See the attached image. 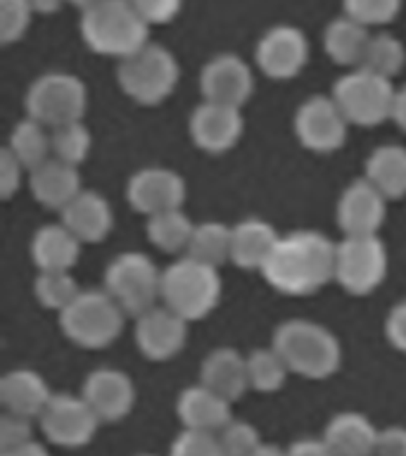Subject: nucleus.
Returning <instances> with one entry per match:
<instances>
[{
  "label": "nucleus",
  "mask_w": 406,
  "mask_h": 456,
  "mask_svg": "<svg viewBox=\"0 0 406 456\" xmlns=\"http://www.w3.org/2000/svg\"><path fill=\"white\" fill-rule=\"evenodd\" d=\"M337 242L313 228H299L280 240L262 266L264 281L288 297H309L335 281Z\"/></svg>",
  "instance_id": "1"
},
{
  "label": "nucleus",
  "mask_w": 406,
  "mask_h": 456,
  "mask_svg": "<svg viewBox=\"0 0 406 456\" xmlns=\"http://www.w3.org/2000/svg\"><path fill=\"white\" fill-rule=\"evenodd\" d=\"M78 31L93 53L117 60L134 55L150 43V24L131 0H95L81 10Z\"/></svg>",
  "instance_id": "2"
},
{
  "label": "nucleus",
  "mask_w": 406,
  "mask_h": 456,
  "mask_svg": "<svg viewBox=\"0 0 406 456\" xmlns=\"http://www.w3.org/2000/svg\"><path fill=\"white\" fill-rule=\"evenodd\" d=\"M271 347L283 356L290 373L326 380L342 366L340 340L326 326L309 319H288L273 330Z\"/></svg>",
  "instance_id": "3"
},
{
  "label": "nucleus",
  "mask_w": 406,
  "mask_h": 456,
  "mask_svg": "<svg viewBox=\"0 0 406 456\" xmlns=\"http://www.w3.org/2000/svg\"><path fill=\"white\" fill-rule=\"evenodd\" d=\"M181 81L176 55L159 43H145L134 55L117 64V84L121 93L138 105L155 107L171 98Z\"/></svg>",
  "instance_id": "4"
},
{
  "label": "nucleus",
  "mask_w": 406,
  "mask_h": 456,
  "mask_svg": "<svg viewBox=\"0 0 406 456\" xmlns=\"http://www.w3.org/2000/svg\"><path fill=\"white\" fill-rule=\"evenodd\" d=\"M221 290L223 285H221L219 269L195 262L191 256H181L162 271L159 299L171 312L192 323L209 316L219 306Z\"/></svg>",
  "instance_id": "5"
},
{
  "label": "nucleus",
  "mask_w": 406,
  "mask_h": 456,
  "mask_svg": "<svg viewBox=\"0 0 406 456\" xmlns=\"http://www.w3.org/2000/svg\"><path fill=\"white\" fill-rule=\"evenodd\" d=\"M126 312L110 292L81 290L64 312H60V328L64 338L84 349H105L119 340Z\"/></svg>",
  "instance_id": "6"
},
{
  "label": "nucleus",
  "mask_w": 406,
  "mask_h": 456,
  "mask_svg": "<svg viewBox=\"0 0 406 456\" xmlns=\"http://www.w3.org/2000/svg\"><path fill=\"white\" fill-rule=\"evenodd\" d=\"M24 107L31 119L41 121L43 126L57 128L84 119L88 91L77 74L45 71L28 86Z\"/></svg>",
  "instance_id": "7"
},
{
  "label": "nucleus",
  "mask_w": 406,
  "mask_h": 456,
  "mask_svg": "<svg viewBox=\"0 0 406 456\" xmlns=\"http://www.w3.org/2000/svg\"><path fill=\"white\" fill-rule=\"evenodd\" d=\"M105 290L126 316H141L157 305L162 290V271L145 252H121L107 264Z\"/></svg>",
  "instance_id": "8"
},
{
  "label": "nucleus",
  "mask_w": 406,
  "mask_h": 456,
  "mask_svg": "<svg viewBox=\"0 0 406 456\" xmlns=\"http://www.w3.org/2000/svg\"><path fill=\"white\" fill-rule=\"evenodd\" d=\"M387 249L378 235H345L335 252V281L342 290L366 297L387 278Z\"/></svg>",
  "instance_id": "9"
},
{
  "label": "nucleus",
  "mask_w": 406,
  "mask_h": 456,
  "mask_svg": "<svg viewBox=\"0 0 406 456\" xmlns=\"http://www.w3.org/2000/svg\"><path fill=\"white\" fill-rule=\"evenodd\" d=\"M394 91L397 88L392 86V78L378 77L373 71L356 67L335 81L330 95L349 124L378 126L390 119Z\"/></svg>",
  "instance_id": "10"
},
{
  "label": "nucleus",
  "mask_w": 406,
  "mask_h": 456,
  "mask_svg": "<svg viewBox=\"0 0 406 456\" xmlns=\"http://www.w3.org/2000/svg\"><path fill=\"white\" fill-rule=\"evenodd\" d=\"M292 128L302 148L330 155L347 142L349 121L333 100V95H312L295 112Z\"/></svg>",
  "instance_id": "11"
},
{
  "label": "nucleus",
  "mask_w": 406,
  "mask_h": 456,
  "mask_svg": "<svg viewBox=\"0 0 406 456\" xmlns=\"http://www.w3.org/2000/svg\"><path fill=\"white\" fill-rule=\"evenodd\" d=\"M100 423L102 420L95 416L88 402L84 397L69 395V392L53 395L45 411L38 419V426H41L45 440L64 449H77L88 444L98 433Z\"/></svg>",
  "instance_id": "12"
},
{
  "label": "nucleus",
  "mask_w": 406,
  "mask_h": 456,
  "mask_svg": "<svg viewBox=\"0 0 406 456\" xmlns=\"http://www.w3.org/2000/svg\"><path fill=\"white\" fill-rule=\"evenodd\" d=\"M256 67L273 81H290L309 62V41L302 28L278 24L264 31L255 48Z\"/></svg>",
  "instance_id": "13"
},
{
  "label": "nucleus",
  "mask_w": 406,
  "mask_h": 456,
  "mask_svg": "<svg viewBox=\"0 0 406 456\" xmlns=\"http://www.w3.org/2000/svg\"><path fill=\"white\" fill-rule=\"evenodd\" d=\"M255 77L249 64L235 53H219L199 71V93L207 102L240 107L252 98Z\"/></svg>",
  "instance_id": "14"
},
{
  "label": "nucleus",
  "mask_w": 406,
  "mask_h": 456,
  "mask_svg": "<svg viewBox=\"0 0 406 456\" xmlns=\"http://www.w3.org/2000/svg\"><path fill=\"white\" fill-rule=\"evenodd\" d=\"M188 195L183 176L166 167L138 169L126 183V200L138 214L155 216L159 212L181 209Z\"/></svg>",
  "instance_id": "15"
},
{
  "label": "nucleus",
  "mask_w": 406,
  "mask_h": 456,
  "mask_svg": "<svg viewBox=\"0 0 406 456\" xmlns=\"http://www.w3.org/2000/svg\"><path fill=\"white\" fill-rule=\"evenodd\" d=\"M242 131H245V119L240 107L202 100V105L195 107L188 119L191 141L207 155H223L233 150L242 138Z\"/></svg>",
  "instance_id": "16"
},
{
  "label": "nucleus",
  "mask_w": 406,
  "mask_h": 456,
  "mask_svg": "<svg viewBox=\"0 0 406 456\" xmlns=\"http://www.w3.org/2000/svg\"><path fill=\"white\" fill-rule=\"evenodd\" d=\"M135 345L150 362H169L185 347L188 340V321L171 312L169 306H152L141 316H135L134 328Z\"/></svg>",
  "instance_id": "17"
},
{
  "label": "nucleus",
  "mask_w": 406,
  "mask_h": 456,
  "mask_svg": "<svg viewBox=\"0 0 406 456\" xmlns=\"http://www.w3.org/2000/svg\"><path fill=\"white\" fill-rule=\"evenodd\" d=\"M387 219V198L369 178H356L340 192L335 221L345 235H378Z\"/></svg>",
  "instance_id": "18"
},
{
  "label": "nucleus",
  "mask_w": 406,
  "mask_h": 456,
  "mask_svg": "<svg viewBox=\"0 0 406 456\" xmlns=\"http://www.w3.org/2000/svg\"><path fill=\"white\" fill-rule=\"evenodd\" d=\"M81 397L102 423H119L134 411L135 385L119 369H95L84 380Z\"/></svg>",
  "instance_id": "19"
},
{
  "label": "nucleus",
  "mask_w": 406,
  "mask_h": 456,
  "mask_svg": "<svg viewBox=\"0 0 406 456\" xmlns=\"http://www.w3.org/2000/svg\"><path fill=\"white\" fill-rule=\"evenodd\" d=\"M28 191H31V198L38 205L62 212L64 207L84 191L81 188V176H78V167L62 162L57 157H50L48 162H43L41 167L28 171Z\"/></svg>",
  "instance_id": "20"
},
{
  "label": "nucleus",
  "mask_w": 406,
  "mask_h": 456,
  "mask_svg": "<svg viewBox=\"0 0 406 456\" xmlns=\"http://www.w3.org/2000/svg\"><path fill=\"white\" fill-rule=\"evenodd\" d=\"M231 404L233 402H228V399H223L221 395H216V392L199 383L192 385V387H185L178 395L176 413L183 428L216 435L233 420Z\"/></svg>",
  "instance_id": "21"
},
{
  "label": "nucleus",
  "mask_w": 406,
  "mask_h": 456,
  "mask_svg": "<svg viewBox=\"0 0 406 456\" xmlns=\"http://www.w3.org/2000/svg\"><path fill=\"white\" fill-rule=\"evenodd\" d=\"M53 399L48 383L43 380L41 373L31 369L7 370L0 378V406L3 411L17 413L24 419H41L45 406Z\"/></svg>",
  "instance_id": "22"
},
{
  "label": "nucleus",
  "mask_w": 406,
  "mask_h": 456,
  "mask_svg": "<svg viewBox=\"0 0 406 456\" xmlns=\"http://www.w3.org/2000/svg\"><path fill=\"white\" fill-rule=\"evenodd\" d=\"M60 216H62L64 226L69 228L84 245L102 242L114 226L112 207L95 191L78 192L77 198L60 212Z\"/></svg>",
  "instance_id": "23"
},
{
  "label": "nucleus",
  "mask_w": 406,
  "mask_h": 456,
  "mask_svg": "<svg viewBox=\"0 0 406 456\" xmlns=\"http://www.w3.org/2000/svg\"><path fill=\"white\" fill-rule=\"evenodd\" d=\"M199 383L228 402H238L249 387L248 356L233 347L212 349L199 366Z\"/></svg>",
  "instance_id": "24"
},
{
  "label": "nucleus",
  "mask_w": 406,
  "mask_h": 456,
  "mask_svg": "<svg viewBox=\"0 0 406 456\" xmlns=\"http://www.w3.org/2000/svg\"><path fill=\"white\" fill-rule=\"evenodd\" d=\"M280 240L276 228L264 219H242L231 226V264L242 271H262Z\"/></svg>",
  "instance_id": "25"
},
{
  "label": "nucleus",
  "mask_w": 406,
  "mask_h": 456,
  "mask_svg": "<svg viewBox=\"0 0 406 456\" xmlns=\"http://www.w3.org/2000/svg\"><path fill=\"white\" fill-rule=\"evenodd\" d=\"M81 245L84 242L60 221L38 228L28 252L38 271H71L81 259Z\"/></svg>",
  "instance_id": "26"
},
{
  "label": "nucleus",
  "mask_w": 406,
  "mask_h": 456,
  "mask_svg": "<svg viewBox=\"0 0 406 456\" xmlns=\"http://www.w3.org/2000/svg\"><path fill=\"white\" fill-rule=\"evenodd\" d=\"M378 433L363 413L342 411L328 420L323 442L335 456H376Z\"/></svg>",
  "instance_id": "27"
},
{
  "label": "nucleus",
  "mask_w": 406,
  "mask_h": 456,
  "mask_svg": "<svg viewBox=\"0 0 406 456\" xmlns=\"http://www.w3.org/2000/svg\"><path fill=\"white\" fill-rule=\"evenodd\" d=\"M370 36L373 34L369 31V27L342 14V17L328 21V27L323 28V50L335 64L356 69L361 64L363 53L369 48Z\"/></svg>",
  "instance_id": "28"
},
{
  "label": "nucleus",
  "mask_w": 406,
  "mask_h": 456,
  "mask_svg": "<svg viewBox=\"0 0 406 456\" xmlns=\"http://www.w3.org/2000/svg\"><path fill=\"white\" fill-rule=\"evenodd\" d=\"M369 178L387 200L406 198V148L404 145H380L369 155L363 167Z\"/></svg>",
  "instance_id": "29"
},
{
  "label": "nucleus",
  "mask_w": 406,
  "mask_h": 456,
  "mask_svg": "<svg viewBox=\"0 0 406 456\" xmlns=\"http://www.w3.org/2000/svg\"><path fill=\"white\" fill-rule=\"evenodd\" d=\"M192 231H195V224L183 209H169V212L148 216V226H145L150 245L159 252H166V255L185 252L192 238Z\"/></svg>",
  "instance_id": "30"
},
{
  "label": "nucleus",
  "mask_w": 406,
  "mask_h": 456,
  "mask_svg": "<svg viewBox=\"0 0 406 456\" xmlns=\"http://www.w3.org/2000/svg\"><path fill=\"white\" fill-rule=\"evenodd\" d=\"M185 256L214 266V269H221L223 264L231 262V226L221 224V221L195 224Z\"/></svg>",
  "instance_id": "31"
},
{
  "label": "nucleus",
  "mask_w": 406,
  "mask_h": 456,
  "mask_svg": "<svg viewBox=\"0 0 406 456\" xmlns=\"http://www.w3.org/2000/svg\"><path fill=\"white\" fill-rule=\"evenodd\" d=\"M45 128L48 126H43L41 121L27 117L14 124L12 134L7 138V148L12 150V155L24 164L27 171H34L53 157V141Z\"/></svg>",
  "instance_id": "32"
},
{
  "label": "nucleus",
  "mask_w": 406,
  "mask_h": 456,
  "mask_svg": "<svg viewBox=\"0 0 406 456\" xmlns=\"http://www.w3.org/2000/svg\"><path fill=\"white\" fill-rule=\"evenodd\" d=\"M359 67H361V69L373 71V74L385 78L399 77L406 67L404 43L392 34L370 36L369 48H366V53H363V60Z\"/></svg>",
  "instance_id": "33"
},
{
  "label": "nucleus",
  "mask_w": 406,
  "mask_h": 456,
  "mask_svg": "<svg viewBox=\"0 0 406 456\" xmlns=\"http://www.w3.org/2000/svg\"><path fill=\"white\" fill-rule=\"evenodd\" d=\"M288 363L273 347L252 349L248 354L249 387L256 392H278L288 380Z\"/></svg>",
  "instance_id": "34"
},
{
  "label": "nucleus",
  "mask_w": 406,
  "mask_h": 456,
  "mask_svg": "<svg viewBox=\"0 0 406 456\" xmlns=\"http://www.w3.org/2000/svg\"><path fill=\"white\" fill-rule=\"evenodd\" d=\"M34 295L38 305L50 312H64L81 295L78 281L71 271H38L34 281Z\"/></svg>",
  "instance_id": "35"
},
{
  "label": "nucleus",
  "mask_w": 406,
  "mask_h": 456,
  "mask_svg": "<svg viewBox=\"0 0 406 456\" xmlns=\"http://www.w3.org/2000/svg\"><path fill=\"white\" fill-rule=\"evenodd\" d=\"M50 141H53V157L74 167L85 162L93 148V135L84 121H71V124L53 128Z\"/></svg>",
  "instance_id": "36"
},
{
  "label": "nucleus",
  "mask_w": 406,
  "mask_h": 456,
  "mask_svg": "<svg viewBox=\"0 0 406 456\" xmlns=\"http://www.w3.org/2000/svg\"><path fill=\"white\" fill-rule=\"evenodd\" d=\"M342 10L363 27H383L397 20L402 0H342Z\"/></svg>",
  "instance_id": "37"
},
{
  "label": "nucleus",
  "mask_w": 406,
  "mask_h": 456,
  "mask_svg": "<svg viewBox=\"0 0 406 456\" xmlns=\"http://www.w3.org/2000/svg\"><path fill=\"white\" fill-rule=\"evenodd\" d=\"M34 14L28 0H0V43L12 45L21 41Z\"/></svg>",
  "instance_id": "38"
},
{
  "label": "nucleus",
  "mask_w": 406,
  "mask_h": 456,
  "mask_svg": "<svg viewBox=\"0 0 406 456\" xmlns=\"http://www.w3.org/2000/svg\"><path fill=\"white\" fill-rule=\"evenodd\" d=\"M219 444L223 456H252L262 444L255 426L245 420H231L223 430H219Z\"/></svg>",
  "instance_id": "39"
},
{
  "label": "nucleus",
  "mask_w": 406,
  "mask_h": 456,
  "mask_svg": "<svg viewBox=\"0 0 406 456\" xmlns=\"http://www.w3.org/2000/svg\"><path fill=\"white\" fill-rule=\"evenodd\" d=\"M169 456H223V452L214 433L183 428V433L171 442Z\"/></svg>",
  "instance_id": "40"
},
{
  "label": "nucleus",
  "mask_w": 406,
  "mask_h": 456,
  "mask_svg": "<svg viewBox=\"0 0 406 456\" xmlns=\"http://www.w3.org/2000/svg\"><path fill=\"white\" fill-rule=\"evenodd\" d=\"M31 440H34L31 419L3 411V416H0V452L21 447V444H27Z\"/></svg>",
  "instance_id": "41"
},
{
  "label": "nucleus",
  "mask_w": 406,
  "mask_h": 456,
  "mask_svg": "<svg viewBox=\"0 0 406 456\" xmlns=\"http://www.w3.org/2000/svg\"><path fill=\"white\" fill-rule=\"evenodd\" d=\"M131 5L141 12L150 27H162L178 17L183 0H131Z\"/></svg>",
  "instance_id": "42"
},
{
  "label": "nucleus",
  "mask_w": 406,
  "mask_h": 456,
  "mask_svg": "<svg viewBox=\"0 0 406 456\" xmlns=\"http://www.w3.org/2000/svg\"><path fill=\"white\" fill-rule=\"evenodd\" d=\"M24 164L12 155V150L3 148L0 150V200H12L17 195L24 178Z\"/></svg>",
  "instance_id": "43"
},
{
  "label": "nucleus",
  "mask_w": 406,
  "mask_h": 456,
  "mask_svg": "<svg viewBox=\"0 0 406 456\" xmlns=\"http://www.w3.org/2000/svg\"><path fill=\"white\" fill-rule=\"evenodd\" d=\"M385 338L397 352L406 354V299L397 302L385 319Z\"/></svg>",
  "instance_id": "44"
},
{
  "label": "nucleus",
  "mask_w": 406,
  "mask_h": 456,
  "mask_svg": "<svg viewBox=\"0 0 406 456\" xmlns=\"http://www.w3.org/2000/svg\"><path fill=\"white\" fill-rule=\"evenodd\" d=\"M376 456H406V428L390 426L380 430Z\"/></svg>",
  "instance_id": "45"
},
{
  "label": "nucleus",
  "mask_w": 406,
  "mask_h": 456,
  "mask_svg": "<svg viewBox=\"0 0 406 456\" xmlns=\"http://www.w3.org/2000/svg\"><path fill=\"white\" fill-rule=\"evenodd\" d=\"M288 456H335L328 444L316 437H302V440L292 442L290 447H288Z\"/></svg>",
  "instance_id": "46"
},
{
  "label": "nucleus",
  "mask_w": 406,
  "mask_h": 456,
  "mask_svg": "<svg viewBox=\"0 0 406 456\" xmlns=\"http://www.w3.org/2000/svg\"><path fill=\"white\" fill-rule=\"evenodd\" d=\"M390 119L394 121V126H397L399 131H404L406 134V84L399 86L397 91H394Z\"/></svg>",
  "instance_id": "47"
},
{
  "label": "nucleus",
  "mask_w": 406,
  "mask_h": 456,
  "mask_svg": "<svg viewBox=\"0 0 406 456\" xmlns=\"http://www.w3.org/2000/svg\"><path fill=\"white\" fill-rule=\"evenodd\" d=\"M0 456H50L48 449L38 444L36 440L27 442V444H21V447L7 449V452H0Z\"/></svg>",
  "instance_id": "48"
},
{
  "label": "nucleus",
  "mask_w": 406,
  "mask_h": 456,
  "mask_svg": "<svg viewBox=\"0 0 406 456\" xmlns=\"http://www.w3.org/2000/svg\"><path fill=\"white\" fill-rule=\"evenodd\" d=\"M36 14H55L67 0H28Z\"/></svg>",
  "instance_id": "49"
},
{
  "label": "nucleus",
  "mask_w": 406,
  "mask_h": 456,
  "mask_svg": "<svg viewBox=\"0 0 406 456\" xmlns=\"http://www.w3.org/2000/svg\"><path fill=\"white\" fill-rule=\"evenodd\" d=\"M252 456H288V449H280L276 444H259Z\"/></svg>",
  "instance_id": "50"
},
{
  "label": "nucleus",
  "mask_w": 406,
  "mask_h": 456,
  "mask_svg": "<svg viewBox=\"0 0 406 456\" xmlns=\"http://www.w3.org/2000/svg\"><path fill=\"white\" fill-rule=\"evenodd\" d=\"M67 3H69V5H74V7H81V10H85V7L93 5L95 0H67Z\"/></svg>",
  "instance_id": "51"
},
{
  "label": "nucleus",
  "mask_w": 406,
  "mask_h": 456,
  "mask_svg": "<svg viewBox=\"0 0 406 456\" xmlns=\"http://www.w3.org/2000/svg\"><path fill=\"white\" fill-rule=\"evenodd\" d=\"M138 456H155V454H138Z\"/></svg>",
  "instance_id": "52"
}]
</instances>
